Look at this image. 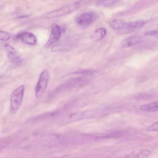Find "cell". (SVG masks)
Segmentation results:
<instances>
[{"mask_svg": "<svg viewBox=\"0 0 158 158\" xmlns=\"http://www.w3.org/2000/svg\"><path fill=\"white\" fill-rule=\"evenodd\" d=\"M94 14L91 12H85L82 13L75 19L76 23L80 26L87 27L91 24L95 19Z\"/></svg>", "mask_w": 158, "mask_h": 158, "instance_id": "6", "label": "cell"}, {"mask_svg": "<svg viewBox=\"0 0 158 158\" xmlns=\"http://www.w3.org/2000/svg\"><path fill=\"white\" fill-rule=\"evenodd\" d=\"M141 41L140 38L137 36H132L126 39L120 43V46L122 48L130 47L139 43Z\"/></svg>", "mask_w": 158, "mask_h": 158, "instance_id": "9", "label": "cell"}, {"mask_svg": "<svg viewBox=\"0 0 158 158\" xmlns=\"http://www.w3.org/2000/svg\"><path fill=\"white\" fill-rule=\"evenodd\" d=\"M121 0H99L97 2L98 6H108L114 5Z\"/></svg>", "mask_w": 158, "mask_h": 158, "instance_id": "14", "label": "cell"}, {"mask_svg": "<svg viewBox=\"0 0 158 158\" xmlns=\"http://www.w3.org/2000/svg\"><path fill=\"white\" fill-rule=\"evenodd\" d=\"M49 78V73L46 70L41 73L35 89L36 97H40L44 93L46 89Z\"/></svg>", "mask_w": 158, "mask_h": 158, "instance_id": "3", "label": "cell"}, {"mask_svg": "<svg viewBox=\"0 0 158 158\" xmlns=\"http://www.w3.org/2000/svg\"><path fill=\"white\" fill-rule=\"evenodd\" d=\"M151 94L147 93H140L137 94L135 96V98L139 99H142L149 98L151 97Z\"/></svg>", "mask_w": 158, "mask_h": 158, "instance_id": "17", "label": "cell"}, {"mask_svg": "<svg viewBox=\"0 0 158 158\" xmlns=\"http://www.w3.org/2000/svg\"><path fill=\"white\" fill-rule=\"evenodd\" d=\"M140 107L141 109L146 111L153 112L158 111V101L142 105Z\"/></svg>", "mask_w": 158, "mask_h": 158, "instance_id": "12", "label": "cell"}, {"mask_svg": "<svg viewBox=\"0 0 158 158\" xmlns=\"http://www.w3.org/2000/svg\"><path fill=\"white\" fill-rule=\"evenodd\" d=\"M61 34V31L60 27L57 24L54 25L52 27L49 39L44 45V48H48L52 44L56 42L60 37Z\"/></svg>", "mask_w": 158, "mask_h": 158, "instance_id": "7", "label": "cell"}, {"mask_svg": "<svg viewBox=\"0 0 158 158\" xmlns=\"http://www.w3.org/2000/svg\"><path fill=\"white\" fill-rule=\"evenodd\" d=\"M16 38L20 39L23 42L29 45H35L37 42L35 36L33 34L27 32L20 33L17 35Z\"/></svg>", "mask_w": 158, "mask_h": 158, "instance_id": "8", "label": "cell"}, {"mask_svg": "<svg viewBox=\"0 0 158 158\" xmlns=\"http://www.w3.org/2000/svg\"><path fill=\"white\" fill-rule=\"evenodd\" d=\"M24 90V87L22 85L12 92L10 97V110L13 114L19 109L22 102Z\"/></svg>", "mask_w": 158, "mask_h": 158, "instance_id": "1", "label": "cell"}, {"mask_svg": "<svg viewBox=\"0 0 158 158\" xmlns=\"http://www.w3.org/2000/svg\"><path fill=\"white\" fill-rule=\"evenodd\" d=\"M4 49L8 59L13 65H18L21 63L22 59L14 48L9 44H6L4 46Z\"/></svg>", "mask_w": 158, "mask_h": 158, "instance_id": "5", "label": "cell"}, {"mask_svg": "<svg viewBox=\"0 0 158 158\" xmlns=\"http://www.w3.org/2000/svg\"><path fill=\"white\" fill-rule=\"evenodd\" d=\"M10 38V36L9 33L3 31H0V39L1 40L6 41L9 40Z\"/></svg>", "mask_w": 158, "mask_h": 158, "instance_id": "15", "label": "cell"}, {"mask_svg": "<svg viewBox=\"0 0 158 158\" xmlns=\"http://www.w3.org/2000/svg\"><path fill=\"white\" fill-rule=\"evenodd\" d=\"M106 34V31L105 28H99L94 31L91 35V38L94 40H100L105 37Z\"/></svg>", "mask_w": 158, "mask_h": 158, "instance_id": "11", "label": "cell"}, {"mask_svg": "<svg viewBox=\"0 0 158 158\" xmlns=\"http://www.w3.org/2000/svg\"><path fill=\"white\" fill-rule=\"evenodd\" d=\"M149 131H158V121L150 125L147 128Z\"/></svg>", "mask_w": 158, "mask_h": 158, "instance_id": "16", "label": "cell"}, {"mask_svg": "<svg viewBox=\"0 0 158 158\" xmlns=\"http://www.w3.org/2000/svg\"><path fill=\"white\" fill-rule=\"evenodd\" d=\"M145 23V22L142 20L125 23L120 29L117 32L121 34L129 33L141 28Z\"/></svg>", "mask_w": 158, "mask_h": 158, "instance_id": "4", "label": "cell"}, {"mask_svg": "<svg viewBox=\"0 0 158 158\" xmlns=\"http://www.w3.org/2000/svg\"><path fill=\"white\" fill-rule=\"evenodd\" d=\"M81 2H77L62 6L47 13L44 17L47 18H55L66 15L79 8Z\"/></svg>", "mask_w": 158, "mask_h": 158, "instance_id": "2", "label": "cell"}, {"mask_svg": "<svg viewBox=\"0 0 158 158\" xmlns=\"http://www.w3.org/2000/svg\"><path fill=\"white\" fill-rule=\"evenodd\" d=\"M151 151L146 149L137 150L129 154V157L133 158H146L151 154Z\"/></svg>", "mask_w": 158, "mask_h": 158, "instance_id": "10", "label": "cell"}, {"mask_svg": "<svg viewBox=\"0 0 158 158\" xmlns=\"http://www.w3.org/2000/svg\"><path fill=\"white\" fill-rule=\"evenodd\" d=\"M145 35H146L153 36L158 38V31H147L145 33Z\"/></svg>", "mask_w": 158, "mask_h": 158, "instance_id": "18", "label": "cell"}, {"mask_svg": "<svg viewBox=\"0 0 158 158\" xmlns=\"http://www.w3.org/2000/svg\"><path fill=\"white\" fill-rule=\"evenodd\" d=\"M125 22L122 20L114 19L110 23V27L117 32L121 28Z\"/></svg>", "mask_w": 158, "mask_h": 158, "instance_id": "13", "label": "cell"}]
</instances>
